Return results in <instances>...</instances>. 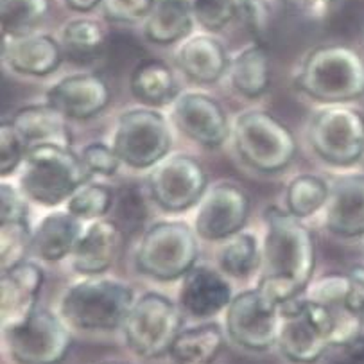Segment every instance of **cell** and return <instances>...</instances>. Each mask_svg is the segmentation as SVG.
<instances>
[{"mask_svg": "<svg viewBox=\"0 0 364 364\" xmlns=\"http://www.w3.org/2000/svg\"><path fill=\"white\" fill-rule=\"evenodd\" d=\"M228 75L232 87L242 97H260L269 87L271 67L269 56L264 46L255 43L240 50L228 67Z\"/></svg>", "mask_w": 364, "mask_h": 364, "instance_id": "83f0119b", "label": "cell"}, {"mask_svg": "<svg viewBox=\"0 0 364 364\" xmlns=\"http://www.w3.org/2000/svg\"><path fill=\"white\" fill-rule=\"evenodd\" d=\"M133 97L146 106H169L180 97L173 68L160 60H144L133 68L129 77Z\"/></svg>", "mask_w": 364, "mask_h": 364, "instance_id": "484cf974", "label": "cell"}, {"mask_svg": "<svg viewBox=\"0 0 364 364\" xmlns=\"http://www.w3.org/2000/svg\"><path fill=\"white\" fill-rule=\"evenodd\" d=\"M271 6H278L282 11L305 20H321L327 16L336 0H267Z\"/></svg>", "mask_w": 364, "mask_h": 364, "instance_id": "ab89813d", "label": "cell"}, {"mask_svg": "<svg viewBox=\"0 0 364 364\" xmlns=\"http://www.w3.org/2000/svg\"><path fill=\"white\" fill-rule=\"evenodd\" d=\"M350 274V291L346 298V305L350 311L360 319L364 325V267L357 266L348 271Z\"/></svg>", "mask_w": 364, "mask_h": 364, "instance_id": "60d3db41", "label": "cell"}, {"mask_svg": "<svg viewBox=\"0 0 364 364\" xmlns=\"http://www.w3.org/2000/svg\"><path fill=\"white\" fill-rule=\"evenodd\" d=\"M343 357L352 364H364V328L343 346Z\"/></svg>", "mask_w": 364, "mask_h": 364, "instance_id": "b9f144b4", "label": "cell"}, {"mask_svg": "<svg viewBox=\"0 0 364 364\" xmlns=\"http://www.w3.org/2000/svg\"><path fill=\"white\" fill-rule=\"evenodd\" d=\"M252 203L242 188L232 181H221L207 188L196 208L194 230L210 242L226 240L242 232Z\"/></svg>", "mask_w": 364, "mask_h": 364, "instance_id": "5bb4252c", "label": "cell"}, {"mask_svg": "<svg viewBox=\"0 0 364 364\" xmlns=\"http://www.w3.org/2000/svg\"><path fill=\"white\" fill-rule=\"evenodd\" d=\"M49 13V0H0V26L4 36L34 33Z\"/></svg>", "mask_w": 364, "mask_h": 364, "instance_id": "4dcf8cb0", "label": "cell"}, {"mask_svg": "<svg viewBox=\"0 0 364 364\" xmlns=\"http://www.w3.org/2000/svg\"><path fill=\"white\" fill-rule=\"evenodd\" d=\"M178 67L194 83L212 85L228 72L225 46L210 34H194L181 42L176 53Z\"/></svg>", "mask_w": 364, "mask_h": 364, "instance_id": "7402d4cb", "label": "cell"}, {"mask_svg": "<svg viewBox=\"0 0 364 364\" xmlns=\"http://www.w3.org/2000/svg\"><path fill=\"white\" fill-rule=\"evenodd\" d=\"M173 135L160 112L133 108L117 119L112 147L132 169H151L171 151Z\"/></svg>", "mask_w": 364, "mask_h": 364, "instance_id": "9c48e42d", "label": "cell"}, {"mask_svg": "<svg viewBox=\"0 0 364 364\" xmlns=\"http://www.w3.org/2000/svg\"><path fill=\"white\" fill-rule=\"evenodd\" d=\"M280 321V304L259 287L235 294L225 314L230 339L250 352H266L277 345Z\"/></svg>", "mask_w": 364, "mask_h": 364, "instance_id": "7c38bea8", "label": "cell"}, {"mask_svg": "<svg viewBox=\"0 0 364 364\" xmlns=\"http://www.w3.org/2000/svg\"><path fill=\"white\" fill-rule=\"evenodd\" d=\"M156 0H101L102 15L117 23L144 22Z\"/></svg>", "mask_w": 364, "mask_h": 364, "instance_id": "8d00e7d4", "label": "cell"}, {"mask_svg": "<svg viewBox=\"0 0 364 364\" xmlns=\"http://www.w3.org/2000/svg\"><path fill=\"white\" fill-rule=\"evenodd\" d=\"M27 196L20 187H13L8 181L0 185V223L27 221Z\"/></svg>", "mask_w": 364, "mask_h": 364, "instance_id": "f35d334b", "label": "cell"}, {"mask_svg": "<svg viewBox=\"0 0 364 364\" xmlns=\"http://www.w3.org/2000/svg\"><path fill=\"white\" fill-rule=\"evenodd\" d=\"M2 332L16 364H61L72 348L68 325L47 309H36L26 321Z\"/></svg>", "mask_w": 364, "mask_h": 364, "instance_id": "8fae6325", "label": "cell"}, {"mask_svg": "<svg viewBox=\"0 0 364 364\" xmlns=\"http://www.w3.org/2000/svg\"><path fill=\"white\" fill-rule=\"evenodd\" d=\"M33 246V230L27 221L0 223V269L2 273L26 262Z\"/></svg>", "mask_w": 364, "mask_h": 364, "instance_id": "d6a6232c", "label": "cell"}, {"mask_svg": "<svg viewBox=\"0 0 364 364\" xmlns=\"http://www.w3.org/2000/svg\"><path fill=\"white\" fill-rule=\"evenodd\" d=\"M221 273L232 278H246L260 267V246L253 233L239 232L223 240L218 252Z\"/></svg>", "mask_w": 364, "mask_h": 364, "instance_id": "f1b7e54d", "label": "cell"}, {"mask_svg": "<svg viewBox=\"0 0 364 364\" xmlns=\"http://www.w3.org/2000/svg\"><path fill=\"white\" fill-rule=\"evenodd\" d=\"M92 176L94 174L85 166L81 154L74 153L70 146L40 144L27 151L20 167L18 185L34 203L58 207L67 203Z\"/></svg>", "mask_w": 364, "mask_h": 364, "instance_id": "3957f363", "label": "cell"}, {"mask_svg": "<svg viewBox=\"0 0 364 364\" xmlns=\"http://www.w3.org/2000/svg\"><path fill=\"white\" fill-rule=\"evenodd\" d=\"M11 124L15 126L29 149L40 144L70 146L72 136L68 132L67 117L47 102L20 108L13 115Z\"/></svg>", "mask_w": 364, "mask_h": 364, "instance_id": "d4e9b609", "label": "cell"}, {"mask_svg": "<svg viewBox=\"0 0 364 364\" xmlns=\"http://www.w3.org/2000/svg\"><path fill=\"white\" fill-rule=\"evenodd\" d=\"M43 286V269L34 262H22L4 271L0 278V321L2 331L16 327L36 311Z\"/></svg>", "mask_w": 364, "mask_h": 364, "instance_id": "e0dca14e", "label": "cell"}, {"mask_svg": "<svg viewBox=\"0 0 364 364\" xmlns=\"http://www.w3.org/2000/svg\"><path fill=\"white\" fill-rule=\"evenodd\" d=\"M61 43L75 56H97L106 46V29L92 18H74L61 29Z\"/></svg>", "mask_w": 364, "mask_h": 364, "instance_id": "1f68e13d", "label": "cell"}, {"mask_svg": "<svg viewBox=\"0 0 364 364\" xmlns=\"http://www.w3.org/2000/svg\"><path fill=\"white\" fill-rule=\"evenodd\" d=\"M173 120L183 135L199 146L215 149L232 133L223 106L201 92H185L173 102Z\"/></svg>", "mask_w": 364, "mask_h": 364, "instance_id": "9a60e30c", "label": "cell"}, {"mask_svg": "<svg viewBox=\"0 0 364 364\" xmlns=\"http://www.w3.org/2000/svg\"><path fill=\"white\" fill-rule=\"evenodd\" d=\"M278 348L294 364H314L334 346L336 321L325 305L311 298H296L280 305Z\"/></svg>", "mask_w": 364, "mask_h": 364, "instance_id": "52a82bcc", "label": "cell"}, {"mask_svg": "<svg viewBox=\"0 0 364 364\" xmlns=\"http://www.w3.org/2000/svg\"><path fill=\"white\" fill-rule=\"evenodd\" d=\"M198 233L185 221H158L144 232L135 253L136 269L158 282L183 278L198 260Z\"/></svg>", "mask_w": 364, "mask_h": 364, "instance_id": "8992f818", "label": "cell"}, {"mask_svg": "<svg viewBox=\"0 0 364 364\" xmlns=\"http://www.w3.org/2000/svg\"><path fill=\"white\" fill-rule=\"evenodd\" d=\"M181 312L180 305L154 291L136 298L122 325L132 352L144 359H156L169 353L181 332Z\"/></svg>", "mask_w": 364, "mask_h": 364, "instance_id": "ba28073f", "label": "cell"}, {"mask_svg": "<svg viewBox=\"0 0 364 364\" xmlns=\"http://www.w3.org/2000/svg\"><path fill=\"white\" fill-rule=\"evenodd\" d=\"M154 203L166 212H185L196 207L208 188L203 166L185 153L167 154L149 169L147 180Z\"/></svg>", "mask_w": 364, "mask_h": 364, "instance_id": "4fadbf2b", "label": "cell"}, {"mask_svg": "<svg viewBox=\"0 0 364 364\" xmlns=\"http://www.w3.org/2000/svg\"><path fill=\"white\" fill-rule=\"evenodd\" d=\"M331 185L314 174H300L287 185V212L300 219H307L325 208Z\"/></svg>", "mask_w": 364, "mask_h": 364, "instance_id": "f546056e", "label": "cell"}, {"mask_svg": "<svg viewBox=\"0 0 364 364\" xmlns=\"http://www.w3.org/2000/svg\"><path fill=\"white\" fill-rule=\"evenodd\" d=\"M298 90L323 105H345L364 95V60L352 47L328 43L305 56L296 74Z\"/></svg>", "mask_w": 364, "mask_h": 364, "instance_id": "277c9868", "label": "cell"}, {"mask_svg": "<svg viewBox=\"0 0 364 364\" xmlns=\"http://www.w3.org/2000/svg\"><path fill=\"white\" fill-rule=\"evenodd\" d=\"M81 158H83L88 171L95 176H113L119 171L120 164H122L115 149L101 142L85 146V149L81 151Z\"/></svg>", "mask_w": 364, "mask_h": 364, "instance_id": "74e56055", "label": "cell"}, {"mask_svg": "<svg viewBox=\"0 0 364 364\" xmlns=\"http://www.w3.org/2000/svg\"><path fill=\"white\" fill-rule=\"evenodd\" d=\"M124 232L115 221L105 218L90 221L70 255L72 269L81 277L105 274L119 257Z\"/></svg>", "mask_w": 364, "mask_h": 364, "instance_id": "ac0fdd59", "label": "cell"}, {"mask_svg": "<svg viewBox=\"0 0 364 364\" xmlns=\"http://www.w3.org/2000/svg\"><path fill=\"white\" fill-rule=\"evenodd\" d=\"M237 154L259 173H280L296 156V139L286 124L262 109L240 113L232 126Z\"/></svg>", "mask_w": 364, "mask_h": 364, "instance_id": "5b68a950", "label": "cell"}, {"mask_svg": "<svg viewBox=\"0 0 364 364\" xmlns=\"http://www.w3.org/2000/svg\"><path fill=\"white\" fill-rule=\"evenodd\" d=\"M113 203L112 188L102 183L88 181L77 188L67 201V210L81 221H97L102 219Z\"/></svg>", "mask_w": 364, "mask_h": 364, "instance_id": "836d02e7", "label": "cell"}, {"mask_svg": "<svg viewBox=\"0 0 364 364\" xmlns=\"http://www.w3.org/2000/svg\"><path fill=\"white\" fill-rule=\"evenodd\" d=\"M67 8H70L72 11L77 13H88L92 9H95L97 6H101V0H65Z\"/></svg>", "mask_w": 364, "mask_h": 364, "instance_id": "7bdbcfd3", "label": "cell"}, {"mask_svg": "<svg viewBox=\"0 0 364 364\" xmlns=\"http://www.w3.org/2000/svg\"><path fill=\"white\" fill-rule=\"evenodd\" d=\"M27 151L29 147L11 124V120L2 122L0 126V174L2 178L9 176L18 167H22Z\"/></svg>", "mask_w": 364, "mask_h": 364, "instance_id": "d590c367", "label": "cell"}, {"mask_svg": "<svg viewBox=\"0 0 364 364\" xmlns=\"http://www.w3.org/2000/svg\"><path fill=\"white\" fill-rule=\"evenodd\" d=\"M109 87L94 72L67 75L47 90L46 102L67 119L85 120L101 113L109 105Z\"/></svg>", "mask_w": 364, "mask_h": 364, "instance_id": "2e32d148", "label": "cell"}, {"mask_svg": "<svg viewBox=\"0 0 364 364\" xmlns=\"http://www.w3.org/2000/svg\"><path fill=\"white\" fill-rule=\"evenodd\" d=\"M135 294L124 282L105 274L83 277L65 289L60 316L68 327L87 332H109L124 325Z\"/></svg>", "mask_w": 364, "mask_h": 364, "instance_id": "7a4b0ae2", "label": "cell"}, {"mask_svg": "<svg viewBox=\"0 0 364 364\" xmlns=\"http://www.w3.org/2000/svg\"><path fill=\"white\" fill-rule=\"evenodd\" d=\"M312 151L334 167H350L364 156V115L345 105H328L311 119Z\"/></svg>", "mask_w": 364, "mask_h": 364, "instance_id": "30bf717a", "label": "cell"}, {"mask_svg": "<svg viewBox=\"0 0 364 364\" xmlns=\"http://www.w3.org/2000/svg\"><path fill=\"white\" fill-rule=\"evenodd\" d=\"M85 226L68 210L47 214L33 230L31 255L46 262H60L74 253Z\"/></svg>", "mask_w": 364, "mask_h": 364, "instance_id": "603a6c76", "label": "cell"}, {"mask_svg": "<svg viewBox=\"0 0 364 364\" xmlns=\"http://www.w3.org/2000/svg\"><path fill=\"white\" fill-rule=\"evenodd\" d=\"M259 269L257 287L280 305L307 291L316 269V240L304 219L280 208H267Z\"/></svg>", "mask_w": 364, "mask_h": 364, "instance_id": "6da1fadb", "label": "cell"}, {"mask_svg": "<svg viewBox=\"0 0 364 364\" xmlns=\"http://www.w3.org/2000/svg\"><path fill=\"white\" fill-rule=\"evenodd\" d=\"M102 364H128V363H120V360H108V363H102Z\"/></svg>", "mask_w": 364, "mask_h": 364, "instance_id": "f6af8a7d", "label": "cell"}, {"mask_svg": "<svg viewBox=\"0 0 364 364\" xmlns=\"http://www.w3.org/2000/svg\"><path fill=\"white\" fill-rule=\"evenodd\" d=\"M225 346V334L218 323H203L185 328L171 346L176 364H212Z\"/></svg>", "mask_w": 364, "mask_h": 364, "instance_id": "4316f807", "label": "cell"}, {"mask_svg": "<svg viewBox=\"0 0 364 364\" xmlns=\"http://www.w3.org/2000/svg\"><path fill=\"white\" fill-rule=\"evenodd\" d=\"M2 56L11 70L22 75L43 77L60 67L63 49L49 34L29 33L22 36H4Z\"/></svg>", "mask_w": 364, "mask_h": 364, "instance_id": "44dd1931", "label": "cell"}, {"mask_svg": "<svg viewBox=\"0 0 364 364\" xmlns=\"http://www.w3.org/2000/svg\"><path fill=\"white\" fill-rule=\"evenodd\" d=\"M325 226L338 237L364 235V174H346L331 183Z\"/></svg>", "mask_w": 364, "mask_h": 364, "instance_id": "ffe728a7", "label": "cell"}, {"mask_svg": "<svg viewBox=\"0 0 364 364\" xmlns=\"http://www.w3.org/2000/svg\"><path fill=\"white\" fill-rule=\"evenodd\" d=\"M334 364H352V363H350V360H346L345 357H343L341 360H338V363H334Z\"/></svg>", "mask_w": 364, "mask_h": 364, "instance_id": "ee69618b", "label": "cell"}, {"mask_svg": "<svg viewBox=\"0 0 364 364\" xmlns=\"http://www.w3.org/2000/svg\"><path fill=\"white\" fill-rule=\"evenodd\" d=\"M232 298V287L225 273L207 266H194L181 278L178 304L192 318L207 319L226 311Z\"/></svg>", "mask_w": 364, "mask_h": 364, "instance_id": "d6986e66", "label": "cell"}, {"mask_svg": "<svg viewBox=\"0 0 364 364\" xmlns=\"http://www.w3.org/2000/svg\"><path fill=\"white\" fill-rule=\"evenodd\" d=\"M196 22L208 33L223 31L240 15L242 0H192Z\"/></svg>", "mask_w": 364, "mask_h": 364, "instance_id": "e575fe53", "label": "cell"}, {"mask_svg": "<svg viewBox=\"0 0 364 364\" xmlns=\"http://www.w3.org/2000/svg\"><path fill=\"white\" fill-rule=\"evenodd\" d=\"M192 0H156L144 20V36L156 46H173L192 36Z\"/></svg>", "mask_w": 364, "mask_h": 364, "instance_id": "cb8c5ba5", "label": "cell"}]
</instances>
